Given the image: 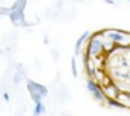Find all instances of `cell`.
Returning <instances> with one entry per match:
<instances>
[{"instance_id":"cell-1","label":"cell","mask_w":130,"mask_h":116,"mask_svg":"<svg viewBox=\"0 0 130 116\" xmlns=\"http://www.w3.org/2000/svg\"><path fill=\"white\" fill-rule=\"evenodd\" d=\"M87 89H89V92H90V93H93V92L100 90V86H98L96 83H93L92 80H87Z\"/></svg>"},{"instance_id":"cell-2","label":"cell","mask_w":130,"mask_h":116,"mask_svg":"<svg viewBox=\"0 0 130 116\" xmlns=\"http://www.w3.org/2000/svg\"><path fill=\"white\" fill-rule=\"evenodd\" d=\"M92 95H93V98H95L96 101H106V98H104V95H103L101 89H100V90H96V92H93Z\"/></svg>"}]
</instances>
